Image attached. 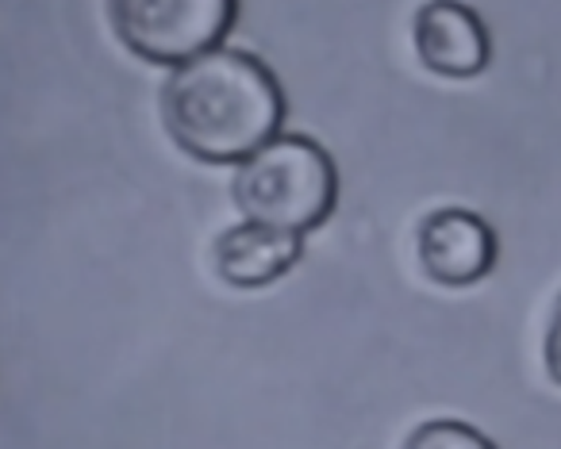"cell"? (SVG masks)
Here are the masks:
<instances>
[{
    "label": "cell",
    "mask_w": 561,
    "mask_h": 449,
    "mask_svg": "<svg viewBox=\"0 0 561 449\" xmlns=\"http://www.w3.org/2000/svg\"><path fill=\"white\" fill-rule=\"evenodd\" d=\"M404 449H500L489 434L477 426L458 423V418H431L408 434Z\"/></svg>",
    "instance_id": "7"
},
{
    "label": "cell",
    "mask_w": 561,
    "mask_h": 449,
    "mask_svg": "<svg viewBox=\"0 0 561 449\" xmlns=\"http://www.w3.org/2000/svg\"><path fill=\"white\" fill-rule=\"evenodd\" d=\"M542 365L546 377L553 384H561V292L550 308V319H546V334H542Z\"/></svg>",
    "instance_id": "8"
},
{
    "label": "cell",
    "mask_w": 561,
    "mask_h": 449,
    "mask_svg": "<svg viewBox=\"0 0 561 449\" xmlns=\"http://www.w3.org/2000/svg\"><path fill=\"white\" fill-rule=\"evenodd\" d=\"M415 58L423 70L446 81L481 78L492 62V39L484 20L461 0H427L412 20Z\"/></svg>",
    "instance_id": "5"
},
{
    "label": "cell",
    "mask_w": 561,
    "mask_h": 449,
    "mask_svg": "<svg viewBox=\"0 0 561 449\" xmlns=\"http://www.w3.org/2000/svg\"><path fill=\"white\" fill-rule=\"evenodd\" d=\"M239 20V0H108V24L135 58L178 66L219 50Z\"/></svg>",
    "instance_id": "3"
},
{
    "label": "cell",
    "mask_w": 561,
    "mask_h": 449,
    "mask_svg": "<svg viewBox=\"0 0 561 449\" xmlns=\"http://www.w3.org/2000/svg\"><path fill=\"white\" fill-rule=\"evenodd\" d=\"M231 204L247 223L308 234L339 204V170L308 135H277L234 170Z\"/></svg>",
    "instance_id": "2"
},
{
    "label": "cell",
    "mask_w": 561,
    "mask_h": 449,
    "mask_svg": "<svg viewBox=\"0 0 561 449\" xmlns=\"http://www.w3.org/2000/svg\"><path fill=\"white\" fill-rule=\"evenodd\" d=\"M305 254V234L277 231V227L247 223L227 227L216 239V273L231 288H265L280 280Z\"/></svg>",
    "instance_id": "6"
},
{
    "label": "cell",
    "mask_w": 561,
    "mask_h": 449,
    "mask_svg": "<svg viewBox=\"0 0 561 449\" xmlns=\"http://www.w3.org/2000/svg\"><path fill=\"white\" fill-rule=\"evenodd\" d=\"M420 269L443 288H469L496 269V231L477 211L438 208L415 234Z\"/></svg>",
    "instance_id": "4"
},
{
    "label": "cell",
    "mask_w": 561,
    "mask_h": 449,
    "mask_svg": "<svg viewBox=\"0 0 561 449\" xmlns=\"http://www.w3.org/2000/svg\"><path fill=\"white\" fill-rule=\"evenodd\" d=\"M173 147L204 165H242L285 124V93L262 58L219 47L170 70L158 96Z\"/></svg>",
    "instance_id": "1"
}]
</instances>
